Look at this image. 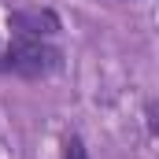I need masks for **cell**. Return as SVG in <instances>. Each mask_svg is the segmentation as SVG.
I'll use <instances>...</instances> for the list:
<instances>
[{
	"label": "cell",
	"instance_id": "6da1fadb",
	"mask_svg": "<svg viewBox=\"0 0 159 159\" xmlns=\"http://www.w3.org/2000/svg\"><path fill=\"white\" fill-rule=\"evenodd\" d=\"M56 67H59V52L48 48L37 37H19L15 44L4 48V70L26 74V78H41V74H52Z\"/></svg>",
	"mask_w": 159,
	"mask_h": 159
},
{
	"label": "cell",
	"instance_id": "7a4b0ae2",
	"mask_svg": "<svg viewBox=\"0 0 159 159\" xmlns=\"http://www.w3.org/2000/svg\"><path fill=\"white\" fill-rule=\"evenodd\" d=\"M11 30L19 34V37H52L56 30H59V19L52 15V11H15L11 15Z\"/></svg>",
	"mask_w": 159,
	"mask_h": 159
},
{
	"label": "cell",
	"instance_id": "3957f363",
	"mask_svg": "<svg viewBox=\"0 0 159 159\" xmlns=\"http://www.w3.org/2000/svg\"><path fill=\"white\" fill-rule=\"evenodd\" d=\"M63 159H89L81 137H67V144H63Z\"/></svg>",
	"mask_w": 159,
	"mask_h": 159
},
{
	"label": "cell",
	"instance_id": "277c9868",
	"mask_svg": "<svg viewBox=\"0 0 159 159\" xmlns=\"http://www.w3.org/2000/svg\"><path fill=\"white\" fill-rule=\"evenodd\" d=\"M0 70H4V44H0Z\"/></svg>",
	"mask_w": 159,
	"mask_h": 159
}]
</instances>
